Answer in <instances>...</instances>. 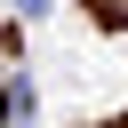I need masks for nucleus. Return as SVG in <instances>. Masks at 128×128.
Masks as SVG:
<instances>
[{"mask_svg": "<svg viewBox=\"0 0 128 128\" xmlns=\"http://www.w3.org/2000/svg\"><path fill=\"white\" fill-rule=\"evenodd\" d=\"M48 8H56V0H16V16H48Z\"/></svg>", "mask_w": 128, "mask_h": 128, "instance_id": "f257e3e1", "label": "nucleus"}]
</instances>
